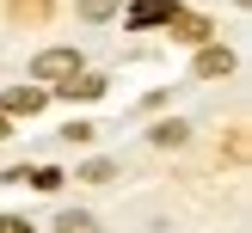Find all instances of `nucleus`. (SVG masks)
Segmentation results:
<instances>
[{
	"label": "nucleus",
	"instance_id": "obj_1",
	"mask_svg": "<svg viewBox=\"0 0 252 233\" xmlns=\"http://www.w3.org/2000/svg\"><path fill=\"white\" fill-rule=\"evenodd\" d=\"M37 80H74L80 74V49H43V55L31 61Z\"/></svg>",
	"mask_w": 252,
	"mask_h": 233
},
{
	"label": "nucleus",
	"instance_id": "obj_2",
	"mask_svg": "<svg viewBox=\"0 0 252 233\" xmlns=\"http://www.w3.org/2000/svg\"><path fill=\"white\" fill-rule=\"evenodd\" d=\"M37 110H43V92L37 86H12L6 92V117H37Z\"/></svg>",
	"mask_w": 252,
	"mask_h": 233
},
{
	"label": "nucleus",
	"instance_id": "obj_3",
	"mask_svg": "<svg viewBox=\"0 0 252 233\" xmlns=\"http://www.w3.org/2000/svg\"><path fill=\"white\" fill-rule=\"evenodd\" d=\"M166 19H172V0H135V6H129L135 31H142V25H166Z\"/></svg>",
	"mask_w": 252,
	"mask_h": 233
},
{
	"label": "nucleus",
	"instance_id": "obj_4",
	"mask_svg": "<svg viewBox=\"0 0 252 233\" xmlns=\"http://www.w3.org/2000/svg\"><path fill=\"white\" fill-rule=\"evenodd\" d=\"M197 74H203V80H221V74H234V55L228 49H203V55H197Z\"/></svg>",
	"mask_w": 252,
	"mask_h": 233
},
{
	"label": "nucleus",
	"instance_id": "obj_5",
	"mask_svg": "<svg viewBox=\"0 0 252 233\" xmlns=\"http://www.w3.org/2000/svg\"><path fill=\"white\" fill-rule=\"evenodd\" d=\"M166 25H172V37H185V43H203V37H209V25H203V19H185L179 6H172V19H166Z\"/></svg>",
	"mask_w": 252,
	"mask_h": 233
},
{
	"label": "nucleus",
	"instance_id": "obj_6",
	"mask_svg": "<svg viewBox=\"0 0 252 233\" xmlns=\"http://www.w3.org/2000/svg\"><path fill=\"white\" fill-rule=\"evenodd\" d=\"M56 86H62L68 98H98V92H105V80H86V74H74V80H56Z\"/></svg>",
	"mask_w": 252,
	"mask_h": 233
},
{
	"label": "nucleus",
	"instance_id": "obj_7",
	"mask_svg": "<svg viewBox=\"0 0 252 233\" xmlns=\"http://www.w3.org/2000/svg\"><path fill=\"white\" fill-rule=\"evenodd\" d=\"M80 178H86V184H111L117 166H111V159H93V166H80Z\"/></svg>",
	"mask_w": 252,
	"mask_h": 233
},
{
	"label": "nucleus",
	"instance_id": "obj_8",
	"mask_svg": "<svg viewBox=\"0 0 252 233\" xmlns=\"http://www.w3.org/2000/svg\"><path fill=\"white\" fill-rule=\"evenodd\" d=\"M56 233H98V227H93V215H80V208H74V215L56 221Z\"/></svg>",
	"mask_w": 252,
	"mask_h": 233
},
{
	"label": "nucleus",
	"instance_id": "obj_9",
	"mask_svg": "<svg viewBox=\"0 0 252 233\" xmlns=\"http://www.w3.org/2000/svg\"><path fill=\"white\" fill-rule=\"evenodd\" d=\"M154 141H160V147H179V141H185V123H160Z\"/></svg>",
	"mask_w": 252,
	"mask_h": 233
},
{
	"label": "nucleus",
	"instance_id": "obj_10",
	"mask_svg": "<svg viewBox=\"0 0 252 233\" xmlns=\"http://www.w3.org/2000/svg\"><path fill=\"white\" fill-rule=\"evenodd\" d=\"M80 12H86V19H111V12H117V0H80Z\"/></svg>",
	"mask_w": 252,
	"mask_h": 233
},
{
	"label": "nucleus",
	"instance_id": "obj_11",
	"mask_svg": "<svg viewBox=\"0 0 252 233\" xmlns=\"http://www.w3.org/2000/svg\"><path fill=\"white\" fill-rule=\"evenodd\" d=\"M25 178H31L37 190H56V184H62V172H56V166H43V172H25Z\"/></svg>",
	"mask_w": 252,
	"mask_h": 233
},
{
	"label": "nucleus",
	"instance_id": "obj_12",
	"mask_svg": "<svg viewBox=\"0 0 252 233\" xmlns=\"http://www.w3.org/2000/svg\"><path fill=\"white\" fill-rule=\"evenodd\" d=\"M0 233H31V221H19V215H0Z\"/></svg>",
	"mask_w": 252,
	"mask_h": 233
},
{
	"label": "nucleus",
	"instance_id": "obj_13",
	"mask_svg": "<svg viewBox=\"0 0 252 233\" xmlns=\"http://www.w3.org/2000/svg\"><path fill=\"white\" fill-rule=\"evenodd\" d=\"M0 135H6V110H0Z\"/></svg>",
	"mask_w": 252,
	"mask_h": 233
}]
</instances>
